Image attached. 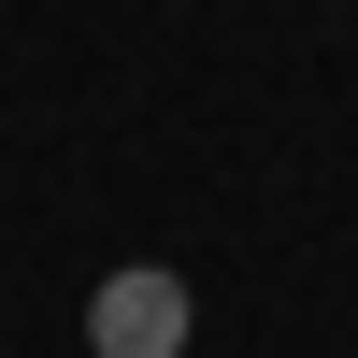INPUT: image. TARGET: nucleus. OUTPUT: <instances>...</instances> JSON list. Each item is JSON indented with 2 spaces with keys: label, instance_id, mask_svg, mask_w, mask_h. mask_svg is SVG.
<instances>
[{
  "label": "nucleus",
  "instance_id": "f257e3e1",
  "mask_svg": "<svg viewBox=\"0 0 358 358\" xmlns=\"http://www.w3.org/2000/svg\"><path fill=\"white\" fill-rule=\"evenodd\" d=\"M86 344L101 358H187V273H158V258L101 273L86 287Z\"/></svg>",
  "mask_w": 358,
  "mask_h": 358
}]
</instances>
